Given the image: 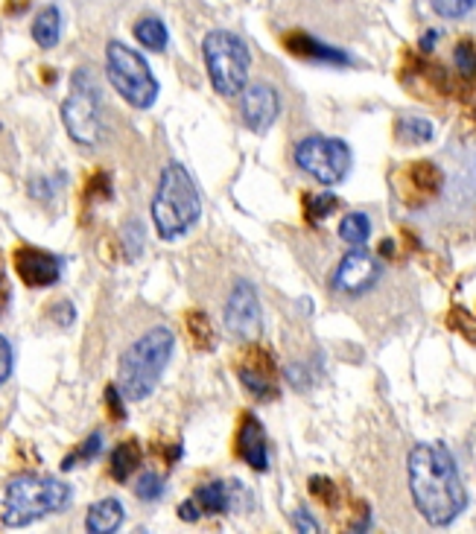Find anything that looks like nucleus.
Listing matches in <instances>:
<instances>
[{"instance_id": "obj_1", "label": "nucleus", "mask_w": 476, "mask_h": 534, "mask_svg": "<svg viewBox=\"0 0 476 534\" xmlns=\"http://www.w3.org/2000/svg\"><path fill=\"white\" fill-rule=\"evenodd\" d=\"M409 494L429 526H450L464 508L468 491L445 444H415L406 459Z\"/></svg>"}, {"instance_id": "obj_2", "label": "nucleus", "mask_w": 476, "mask_h": 534, "mask_svg": "<svg viewBox=\"0 0 476 534\" xmlns=\"http://www.w3.org/2000/svg\"><path fill=\"white\" fill-rule=\"evenodd\" d=\"M152 225L161 240H179L202 219V193L187 173V166L179 161L164 164L158 175V187L152 193Z\"/></svg>"}, {"instance_id": "obj_3", "label": "nucleus", "mask_w": 476, "mask_h": 534, "mask_svg": "<svg viewBox=\"0 0 476 534\" xmlns=\"http://www.w3.org/2000/svg\"><path fill=\"white\" fill-rule=\"evenodd\" d=\"M175 351V336L170 327H152L135 339L120 356L117 369V388L126 400H147L161 374L167 371Z\"/></svg>"}, {"instance_id": "obj_4", "label": "nucleus", "mask_w": 476, "mask_h": 534, "mask_svg": "<svg viewBox=\"0 0 476 534\" xmlns=\"http://www.w3.org/2000/svg\"><path fill=\"white\" fill-rule=\"evenodd\" d=\"M71 485H64L62 479H53V476H15L13 482L6 485L4 494V522L6 526H27L32 520L50 517L56 511L71 505Z\"/></svg>"}, {"instance_id": "obj_5", "label": "nucleus", "mask_w": 476, "mask_h": 534, "mask_svg": "<svg viewBox=\"0 0 476 534\" xmlns=\"http://www.w3.org/2000/svg\"><path fill=\"white\" fill-rule=\"evenodd\" d=\"M202 55L205 68L210 76L217 94L234 97L249 85V68H251V53L246 41L228 30H214L208 32L202 41Z\"/></svg>"}, {"instance_id": "obj_6", "label": "nucleus", "mask_w": 476, "mask_h": 534, "mask_svg": "<svg viewBox=\"0 0 476 534\" xmlns=\"http://www.w3.org/2000/svg\"><path fill=\"white\" fill-rule=\"evenodd\" d=\"M106 76L112 88L126 99L132 108H152L158 99V80L152 76L147 59L126 47L123 41H108L106 47Z\"/></svg>"}, {"instance_id": "obj_7", "label": "nucleus", "mask_w": 476, "mask_h": 534, "mask_svg": "<svg viewBox=\"0 0 476 534\" xmlns=\"http://www.w3.org/2000/svg\"><path fill=\"white\" fill-rule=\"evenodd\" d=\"M62 123L68 135L82 147H97L103 140V106H99V85L94 73L80 68L71 80V94L62 103Z\"/></svg>"}, {"instance_id": "obj_8", "label": "nucleus", "mask_w": 476, "mask_h": 534, "mask_svg": "<svg viewBox=\"0 0 476 534\" xmlns=\"http://www.w3.org/2000/svg\"><path fill=\"white\" fill-rule=\"evenodd\" d=\"M351 149L345 140L327 138V135H310L302 138L295 147V164L319 184L334 187L345 182L351 173Z\"/></svg>"}, {"instance_id": "obj_9", "label": "nucleus", "mask_w": 476, "mask_h": 534, "mask_svg": "<svg viewBox=\"0 0 476 534\" xmlns=\"http://www.w3.org/2000/svg\"><path fill=\"white\" fill-rule=\"evenodd\" d=\"M225 330L228 336H234L240 342H254L260 336V327H263V309H260V298H258V289H254L249 281H234L228 292V301H225Z\"/></svg>"}, {"instance_id": "obj_10", "label": "nucleus", "mask_w": 476, "mask_h": 534, "mask_svg": "<svg viewBox=\"0 0 476 534\" xmlns=\"http://www.w3.org/2000/svg\"><path fill=\"white\" fill-rule=\"evenodd\" d=\"M380 272H383L380 260L360 246V249H351L345 258L339 260L334 277H330V286H334L339 295L357 298L362 292H369V289L380 281Z\"/></svg>"}, {"instance_id": "obj_11", "label": "nucleus", "mask_w": 476, "mask_h": 534, "mask_svg": "<svg viewBox=\"0 0 476 534\" xmlns=\"http://www.w3.org/2000/svg\"><path fill=\"white\" fill-rule=\"evenodd\" d=\"M240 99V114L246 129H251L254 135H263L275 126V120L281 114V97L269 82H251L242 88Z\"/></svg>"}, {"instance_id": "obj_12", "label": "nucleus", "mask_w": 476, "mask_h": 534, "mask_svg": "<svg viewBox=\"0 0 476 534\" xmlns=\"http://www.w3.org/2000/svg\"><path fill=\"white\" fill-rule=\"evenodd\" d=\"M15 272H18L21 281L32 289L53 286L62 277V260L50 251L24 246V249L15 251Z\"/></svg>"}, {"instance_id": "obj_13", "label": "nucleus", "mask_w": 476, "mask_h": 534, "mask_svg": "<svg viewBox=\"0 0 476 534\" xmlns=\"http://www.w3.org/2000/svg\"><path fill=\"white\" fill-rule=\"evenodd\" d=\"M240 380L258 400H272L278 394V386H275V362L269 360V353H263L260 348H251L246 353V360L240 365Z\"/></svg>"}, {"instance_id": "obj_14", "label": "nucleus", "mask_w": 476, "mask_h": 534, "mask_svg": "<svg viewBox=\"0 0 476 534\" xmlns=\"http://www.w3.org/2000/svg\"><path fill=\"white\" fill-rule=\"evenodd\" d=\"M237 453L240 459L249 467H254L258 473L269 470V444H267V429L254 415L242 418L240 436H237Z\"/></svg>"}, {"instance_id": "obj_15", "label": "nucleus", "mask_w": 476, "mask_h": 534, "mask_svg": "<svg viewBox=\"0 0 476 534\" xmlns=\"http://www.w3.org/2000/svg\"><path fill=\"white\" fill-rule=\"evenodd\" d=\"M123 517H126V511H123V505H120V499L106 496V499H99V503H94L91 508H88L85 529L91 534H112L123 526Z\"/></svg>"}, {"instance_id": "obj_16", "label": "nucleus", "mask_w": 476, "mask_h": 534, "mask_svg": "<svg viewBox=\"0 0 476 534\" xmlns=\"http://www.w3.org/2000/svg\"><path fill=\"white\" fill-rule=\"evenodd\" d=\"M286 44H290V53L304 55V59H313V62H327V64H348L351 62L342 50L327 47V44L310 38L304 32H295V36L286 38Z\"/></svg>"}, {"instance_id": "obj_17", "label": "nucleus", "mask_w": 476, "mask_h": 534, "mask_svg": "<svg viewBox=\"0 0 476 534\" xmlns=\"http://www.w3.org/2000/svg\"><path fill=\"white\" fill-rule=\"evenodd\" d=\"M237 496V491H231L228 482H208L202 487H196V503L205 514H225V511L234 508L231 499Z\"/></svg>"}, {"instance_id": "obj_18", "label": "nucleus", "mask_w": 476, "mask_h": 534, "mask_svg": "<svg viewBox=\"0 0 476 534\" xmlns=\"http://www.w3.org/2000/svg\"><path fill=\"white\" fill-rule=\"evenodd\" d=\"M32 38L41 50H53L62 38V13L56 6H44L32 21Z\"/></svg>"}, {"instance_id": "obj_19", "label": "nucleus", "mask_w": 476, "mask_h": 534, "mask_svg": "<svg viewBox=\"0 0 476 534\" xmlns=\"http://www.w3.org/2000/svg\"><path fill=\"white\" fill-rule=\"evenodd\" d=\"M135 38H138L147 50L161 53V50H167L170 32H167V27H164L161 18L147 15V18H140L138 24H135Z\"/></svg>"}, {"instance_id": "obj_20", "label": "nucleus", "mask_w": 476, "mask_h": 534, "mask_svg": "<svg viewBox=\"0 0 476 534\" xmlns=\"http://www.w3.org/2000/svg\"><path fill=\"white\" fill-rule=\"evenodd\" d=\"M140 467V447L135 441H123L117 444L112 453V476L117 482H126L132 473Z\"/></svg>"}, {"instance_id": "obj_21", "label": "nucleus", "mask_w": 476, "mask_h": 534, "mask_svg": "<svg viewBox=\"0 0 476 534\" xmlns=\"http://www.w3.org/2000/svg\"><path fill=\"white\" fill-rule=\"evenodd\" d=\"M339 237L345 240L351 249L365 246V242H369V237H371V219L365 216V214L342 216V222H339Z\"/></svg>"}, {"instance_id": "obj_22", "label": "nucleus", "mask_w": 476, "mask_h": 534, "mask_svg": "<svg viewBox=\"0 0 476 534\" xmlns=\"http://www.w3.org/2000/svg\"><path fill=\"white\" fill-rule=\"evenodd\" d=\"M397 138H401L404 143H427V140H433V123H429L427 117H401L397 120Z\"/></svg>"}, {"instance_id": "obj_23", "label": "nucleus", "mask_w": 476, "mask_h": 534, "mask_svg": "<svg viewBox=\"0 0 476 534\" xmlns=\"http://www.w3.org/2000/svg\"><path fill=\"white\" fill-rule=\"evenodd\" d=\"M409 178H412V184L421 187V191H438L441 187V173L433 161H418L409 166Z\"/></svg>"}, {"instance_id": "obj_24", "label": "nucleus", "mask_w": 476, "mask_h": 534, "mask_svg": "<svg viewBox=\"0 0 476 534\" xmlns=\"http://www.w3.org/2000/svg\"><path fill=\"white\" fill-rule=\"evenodd\" d=\"M187 330H191V339L196 348H210L214 344V333H210V321L205 313H199V309H193L191 316H187Z\"/></svg>"}, {"instance_id": "obj_25", "label": "nucleus", "mask_w": 476, "mask_h": 534, "mask_svg": "<svg viewBox=\"0 0 476 534\" xmlns=\"http://www.w3.org/2000/svg\"><path fill=\"white\" fill-rule=\"evenodd\" d=\"M99 450H103V436H99V432H94V436H88V441H82L80 450L64 459L62 470H73V462H91Z\"/></svg>"}, {"instance_id": "obj_26", "label": "nucleus", "mask_w": 476, "mask_h": 534, "mask_svg": "<svg viewBox=\"0 0 476 534\" xmlns=\"http://www.w3.org/2000/svg\"><path fill=\"white\" fill-rule=\"evenodd\" d=\"M441 18H464L476 9V0H429Z\"/></svg>"}, {"instance_id": "obj_27", "label": "nucleus", "mask_w": 476, "mask_h": 534, "mask_svg": "<svg viewBox=\"0 0 476 534\" xmlns=\"http://www.w3.org/2000/svg\"><path fill=\"white\" fill-rule=\"evenodd\" d=\"M135 494L140 499H147V503H152V499H158L164 494V479L155 470H147V473H140V479L135 485Z\"/></svg>"}, {"instance_id": "obj_28", "label": "nucleus", "mask_w": 476, "mask_h": 534, "mask_svg": "<svg viewBox=\"0 0 476 534\" xmlns=\"http://www.w3.org/2000/svg\"><path fill=\"white\" fill-rule=\"evenodd\" d=\"M453 62L462 76H473L476 73V47L471 41H459L456 50H453Z\"/></svg>"}, {"instance_id": "obj_29", "label": "nucleus", "mask_w": 476, "mask_h": 534, "mask_svg": "<svg viewBox=\"0 0 476 534\" xmlns=\"http://www.w3.org/2000/svg\"><path fill=\"white\" fill-rule=\"evenodd\" d=\"M307 205H310V216H313V219H325V216H330L336 210L339 199L334 193H319V196H310Z\"/></svg>"}, {"instance_id": "obj_30", "label": "nucleus", "mask_w": 476, "mask_h": 534, "mask_svg": "<svg viewBox=\"0 0 476 534\" xmlns=\"http://www.w3.org/2000/svg\"><path fill=\"white\" fill-rule=\"evenodd\" d=\"M13 365H15V351L9 344L6 336H0V386H4L9 377H13Z\"/></svg>"}, {"instance_id": "obj_31", "label": "nucleus", "mask_w": 476, "mask_h": 534, "mask_svg": "<svg viewBox=\"0 0 476 534\" xmlns=\"http://www.w3.org/2000/svg\"><path fill=\"white\" fill-rule=\"evenodd\" d=\"M310 491H313V496H319L327 505L336 503V487L330 479H325V476H313V479H310Z\"/></svg>"}, {"instance_id": "obj_32", "label": "nucleus", "mask_w": 476, "mask_h": 534, "mask_svg": "<svg viewBox=\"0 0 476 534\" xmlns=\"http://www.w3.org/2000/svg\"><path fill=\"white\" fill-rule=\"evenodd\" d=\"M293 526H295V531H302V534H319L322 531V526L310 517V511H304V508H298L295 514H293Z\"/></svg>"}, {"instance_id": "obj_33", "label": "nucleus", "mask_w": 476, "mask_h": 534, "mask_svg": "<svg viewBox=\"0 0 476 534\" xmlns=\"http://www.w3.org/2000/svg\"><path fill=\"white\" fill-rule=\"evenodd\" d=\"M50 316H53V321H56V325L71 327V325H73V318H76V309H73V304H71V301H56V307L50 309Z\"/></svg>"}, {"instance_id": "obj_34", "label": "nucleus", "mask_w": 476, "mask_h": 534, "mask_svg": "<svg viewBox=\"0 0 476 534\" xmlns=\"http://www.w3.org/2000/svg\"><path fill=\"white\" fill-rule=\"evenodd\" d=\"M106 406H108V411H112V415H115L117 420L126 418L123 397H120V388H117V386H108V388H106Z\"/></svg>"}, {"instance_id": "obj_35", "label": "nucleus", "mask_w": 476, "mask_h": 534, "mask_svg": "<svg viewBox=\"0 0 476 534\" xmlns=\"http://www.w3.org/2000/svg\"><path fill=\"white\" fill-rule=\"evenodd\" d=\"M199 514H202V508H199L196 499H187V503H182V505H179V517H182L184 522H196V520H199Z\"/></svg>"}, {"instance_id": "obj_36", "label": "nucleus", "mask_w": 476, "mask_h": 534, "mask_svg": "<svg viewBox=\"0 0 476 534\" xmlns=\"http://www.w3.org/2000/svg\"><path fill=\"white\" fill-rule=\"evenodd\" d=\"M6 304H9V284H6L4 272H0V313L6 309Z\"/></svg>"}, {"instance_id": "obj_37", "label": "nucleus", "mask_w": 476, "mask_h": 534, "mask_svg": "<svg viewBox=\"0 0 476 534\" xmlns=\"http://www.w3.org/2000/svg\"><path fill=\"white\" fill-rule=\"evenodd\" d=\"M436 41H438V32H436V30H427V32H424V38H421V50H427V53H429V50H433V44H436Z\"/></svg>"}]
</instances>
